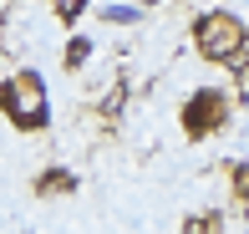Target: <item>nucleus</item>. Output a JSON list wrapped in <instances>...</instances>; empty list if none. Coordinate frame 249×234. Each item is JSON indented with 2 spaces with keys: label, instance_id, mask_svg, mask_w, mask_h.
<instances>
[{
  "label": "nucleus",
  "instance_id": "obj_1",
  "mask_svg": "<svg viewBox=\"0 0 249 234\" xmlns=\"http://www.w3.org/2000/svg\"><path fill=\"white\" fill-rule=\"evenodd\" d=\"M0 107L10 112L20 132H41L51 122V97H46V76L41 72H16L10 82H0Z\"/></svg>",
  "mask_w": 249,
  "mask_h": 234
},
{
  "label": "nucleus",
  "instance_id": "obj_2",
  "mask_svg": "<svg viewBox=\"0 0 249 234\" xmlns=\"http://www.w3.org/2000/svg\"><path fill=\"white\" fill-rule=\"evenodd\" d=\"M194 46L203 51V61H244V20L234 16V10H203V16L194 20Z\"/></svg>",
  "mask_w": 249,
  "mask_h": 234
},
{
  "label": "nucleus",
  "instance_id": "obj_3",
  "mask_svg": "<svg viewBox=\"0 0 249 234\" xmlns=\"http://www.w3.org/2000/svg\"><path fill=\"white\" fill-rule=\"evenodd\" d=\"M224 122H229V97H224L219 87H198V92L188 97V107H183V127L194 132V138H209Z\"/></svg>",
  "mask_w": 249,
  "mask_h": 234
},
{
  "label": "nucleus",
  "instance_id": "obj_4",
  "mask_svg": "<svg viewBox=\"0 0 249 234\" xmlns=\"http://www.w3.org/2000/svg\"><path fill=\"white\" fill-rule=\"evenodd\" d=\"M87 5H92V0H51L56 20H66V26H71V20H82V16H87Z\"/></svg>",
  "mask_w": 249,
  "mask_h": 234
},
{
  "label": "nucleus",
  "instance_id": "obj_5",
  "mask_svg": "<svg viewBox=\"0 0 249 234\" xmlns=\"http://www.w3.org/2000/svg\"><path fill=\"white\" fill-rule=\"evenodd\" d=\"M102 16H107V26H138L142 10H138V5H107Z\"/></svg>",
  "mask_w": 249,
  "mask_h": 234
},
{
  "label": "nucleus",
  "instance_id": "obj_6",
  "mask_svg": "<svg viewBox=\"0 0 249 234\" xmlns=\"http://www.w3.org/2000/svg\"><path fill=\"white\" fill-rule=\"evenodd\" d=\"M87 56H92V41H87V36H71V41H66V66H87Z\"/></svg>",
  "mask_w": 249,
  "mask_h": 234
},
{
  "label": "nucleus",
  "instance_id": "obj_7",
  "mask_svg": "<svg viewBox=\"0 0 249 234\" xmlns=\"http://www.w3.org/2000/svg\"><path fill=\"white\" fill-rule=\"evenodd\" d=\"M61 188H76V178L66 168H51V178H41V194H61Z\"/></svg>",
  "mask_w": 249,
  "mask_h": 234
},
{
  "label": "nucleus",
  "instance_id": "obj_8",
  "mask_svg": "<svg viewBox=\"0 0 249 234\" xmlns=\"http://www.w3.org/2000/svg\"><path fill=\"white\" fill-rule=\"evenodd\" d=\"M183 234H203V224H198V219H194V224H183Z\"/></svg>",
  "mask_w": 249,
  "mask_h": 234
},
{
  "label": "nucleus",
  "instance_id": "obj_9",
  "mask_svg": "<svg viewBox=\"0 0 249 234\" xmlns=\"http://www.w3.org/2000/svg\"><path fill=\"white\" fill-rule=\"evenodd\" d=\"M142 5H158V0H142Z\"/></svg>",
  "mask_w": 249,
  "mask_h": 234
}]
</instances>
